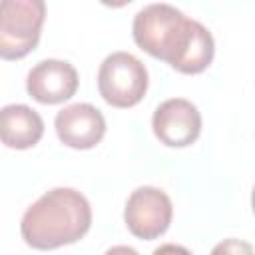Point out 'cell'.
<instances>
[{
  "label": "cell",
  "instance_id": "5b68a950",
  "mask_svg": "<svg viewBox=\"0 0 255 255\" xmlns=\"http://www.w3.org/2000/svg\"><path fill=\"white\" fill-rule=\"evenodd\" d=\"M171 215L173 207L169 197L151 185H143L131 191L124 209V219L129 233L145 241L163 235L171 223Z\"/></svg>",
  "mask_w": 255,
  "mask_h": 255
},
{
  "label": "cell",
  "instance_id": "ba28073f",
  "mask_svg": "<svg viewBox=\"0 0 255 255\" xmlns=\"http://www.w3.org/2000/svg\"><path fill=\"white\" fill-rule=\"evenodd\" d=\"M26 90L40 104H62L76 94L78 72L64 60H42L28 72Z\"/></svg>",
  "mask_w": 255,
  "mask_h": 255
},
{
  "label": "cell",
  "instance_id": "30bf717a",
  "mask_svg": "<svg viewBox=\"0 0 255 255\" xmlns=\"http://www.w3.org/2000/svg\"><path fill=\"white\" fill-rule=\"evenodd\" d=\"M104 6H110V8H122L126 4H129L131 0H100Z\"/></svg>",
  "mask_w": 255,
  "mask_h": 255
},
{
  "label": "cell",
  "instance_id": "9c48e42d",
  "mask_svg": "<svg viewBox=\"0 0 255 255\" xmlns=\"http://www.w3.org/2000/svg\"><path fill=\"white\" fill-rule=\"evenodd\" d=\"M44 135V120L26 104H10L0 110V143L12 149L34 147Z\"/></svg>",
  "mask_w": 255,
  "mask_h": 255
},
{
  "label": "cell",
  "instance_id": "277c9868",
  "mask_svg": "<svg viewBox=\"0 0 255 255\" xmlns=\"http://www.w3.org/2000/svg\"><path fill=\"white\" fill-rule=\"evenodd\" d=\"M98 90L106 104L131 108L139 104L147 92V70L135 56L114 52L100 64Z\"/></svg>",
  "mask_w": 255,
  "mask_h": 255
},
{
  "label": "cell",
  "instance_id": "52a82bcc",
  "mask_svg": "<svg viewBox=\"0 0 255 255\" xmlns=\"http://www.w3.org/2000/svg\"><path fill=\"white\" fill-rule=\"evenodd\" d=\"M54 128L64 145L74 149H92L106 133V120L92 104H72L56 114Z\"/></svg>",
  "mask_w": 255,
  "mask_h": 255
},
{
  "label": "cell",
  "instance_id": "6da1fadb",
  "mask_svg": "<svg viewBox=\"0 0 255 255\" xmlns=\"http://www.w3.org/2000/svg\"><path fill=\"white\" fill-rule=\"evenodd\" d=\"M131 34L143 52L165 60L181 74L203 72L215 54L211 32L169 4H149L141 8L133 18Z\"/></svg>",
  "mask_w": 255,
  "mask_h": 255
},
{
  "label": "cell",
  "instance_id": "7a4b0ae2",
  "mask_svg": "<svg viewBox=\"0 0 255 255\" xmlns=\"http://www.w3.org/2000/svg\"><path fill=\"white\" fill-rule=\"evenodd\" d=\"M92 225L88 199L72 187L46 191L32 203L20 221L26 245L34 249H56L80 241Z\"/></svg>",
  "mask_w": 255,
  "mask_h": 255
},
{
  "label": "cell",
  "instance_id": "8992f818",
  "mask_svg": "<svg viewBox=\"0 0 255 255\" xmlns=\"http://www.w3.org/2000/svg\"><path fill=\"white\" fill-rule=\"evenodd\" d=\"M155 137L169 147L191 145L201 131V114L183 98H171L159 104L151 118Z\"/></svg>",
  "mask_w": 255,
  "mask_h": 255
},
{
  "label": "cell",
  "instance_id": "3957f363",
  "mask_svg": "<svg viewBox=\"0 0 255 255\" xmlns=\"http://www.w3.org/2000/svg\"><path fill=\"white\" fill-rule=\"evenodd\" d=\"M44 20V0H0V58L28 56L40 42Z\"/></svg>",
  "mask_w": 255,
  "mask_h": 255
}]
</instances>
